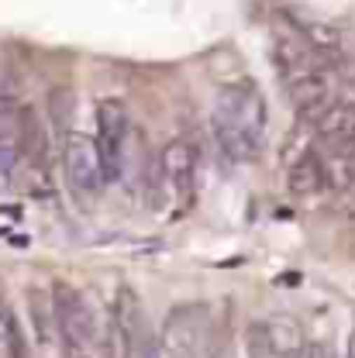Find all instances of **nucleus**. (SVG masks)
<instances>
[{
    "label": "nucleus",
    "mask_w": 355,
    "mask_h": 358,
    "mask_svg": "<svg viewBox=\"0 0 355 358\" xmlns=\"http://www.w3.org/2000/svg\"><path fill=\"white\" fill-rule=\"evenodd\" d=\"M211 124L218 134V145L235 159L249 162L259 155L266 138V100L252 83H231L218 93Z\"/></svg>",
    "instance_id": "f257e3e1"
},
{
    "label": "nucleus",
    "mask_w": 355,
    "mask_h": 358,
    "mask_svg": "<svg viewBox=\"0 0 355 358\" xmlns=\"http://www.w3.org/2000/svg\"><path fill=\"white\" fill-rule=\"evenodd\" d=\"M276 62H279L283 83H286V93H290L297 114L311 124L314 117L335 100V83H331L328 69L321 66V59L311 48H304L297 42L276 45Z\"/></svg>",
    "instance_id": "f03ea898"
},
{
    "label": "nucleus",
    "mask_w": 355,
    "mask_h": 358,
    "mask_svg": "<svg viewBox=\"0 0 355 358\" xmlns=\"http://www.w3.org/2000/svg\"><path fill=\"white\" fill-rule=\"evenodd\" d=\"M48 303H52V317H55V334H59L62 358H97L100 327H97V317H93V307L87 303V296L73 282L55 279L48 286Z\"/></svg>",
    "instance_id": "7ed1b4c3"
},
{
    "label": "nucleus",
    "mask_w": 355,
    "mask_h": 358,
    "mask_svg": "<svg viewBox=\"0 0 355 358\" xmlns=\"http://www.w3.org/2000/svg\"><path fill=\"white\" fill-rule=\"evenodd\" d=\"M104 352L107 358H159L155 352V334L138 307V296L132 289H121L118 300L107 313V334H104Z\"/></svg>",
    "instance_id": "20e7f679"
},
{
    "label": "nucleus",
    "mask_w": 355,
    "mask_h": 358,
    "mask_svg": "<svg viewBox=\"0 0 355 358\" xmlns=\"http://www.w3.org/2000/svg\"><path fill=\"white\" fill-rule=\"evenodd\" d=\"M211 310L204 303H179L166 313L159 338H155V352L159 358H207L211 345Z\"/></svg>",
    "instance_id": "39448f33"
},
{
    "label": "nucleus",
    "mask_w": 355,
    "mask_h": 358,
    "mask_svg": "<svg viewBox=\"0 0 355 358\" xmlns=\"http://www.w3.org/2000/svg\"><path fill=\"white\" fill-rule=\"evenodd\" d=\"M97 162H100V179L118 182L125 176V148H128V107L118 96H104L97 103Z\"/></svg>",
    "instance_id": "423d86ee"
},
{
    "label": "nucleus",
    "mask_w": 355,
    "mask_h": 358,
    "mask_svg": "<svg viewBox=\"0 0 355 358\" xmlns=\"http://www.w3.org/2000/svg\"><path fill=\"white\" fill-rule=\"evenodd\" d=\"M66 138V145H62V169H66V182H69V189L76 193V196H97V189H100V162H97V148H93V141H90L87 134L80 131H69L62 134Z\"/></svg>",
    "instance_id": "0eeeda50"
},
{
    "label": "nucleus",
    "mask_w": 355,
    "mask_h": 358,
    "mask_svg": "<svg viewBox=\"0 0 355 358\" xmlns=\"http://www.w3.org/2000/svg\"><path fill=\"white\" fill-rule=\"evenodd\" d=\"M249 358H304V341L297 324L269 317L249 327V341H245Z\"/></svg>",
    "instance_id": "6e6552de"
},
{
    "label": "nucleus",
    "mask_w": 355,
    "mask_h": 358,
    "mask_svg": "<svg viewBox=\"0 0 355 358\" xmlns=\"http://www.w3.org/2000/svg\"><path fill=\"white\" fill-rule=\"evenodd\" d=\"M159 169H162V182H169L179 200H186L193 193V179H197V148L186 138L166 141L159 152Z\"/></svg>",
    "instance_id": "1a4fd4ad"
},
{
    "label": "nucleus",
    "mask_w": 355,
    "mask_h": 358,
    "mask_svg": "<svg viewBox=\"0 0 355 358\" xmlns=\"http://www.w3.org/2000/svg\"><path fill=\"white\" fill-rule=\"evenodd\" d=\"M311 128L324 145H355V100L335 96L311 121Z\"/></svg>",
    "instance_id": "9d476101"
},
{
    "label": "nucleus",
    "mask_w": 355,
    "mask_h": 358,
    "mask_svg": "<svg viewBox=\"0 0 355 358\" xmlns=\"http://www.w3.org/2000/svg\"><path fill=\"white\" fill-rule=\"evenodd\" d=\"M286 189L300 200L321 196L328 189V176H324L317 148H300L297 159H286Z\"/></svg>",
    "instance_id": "9b49d317"
},
{
    "label": "nucleus",
    "mask_w": 355,
    "mask_h": 358,
    "mask_svg": "<svg viewBox=\"0 0 355 358\" xmlns=\"http://www.w3.org/2000/svg\"><path fill=\"white\" fill-rule=\"evenodd\" d=\"M0 352L7 358H32L28 341H25V334H21V327H18V320H14L4 296H0Z\"/></svg>",
    "instance_id": "f8f14e48"
},
{
    "label": "nucleus",
    "mask_w": 355,
    "mask_h": 358,
    "mask_svg": "<svg viewBox=\"0 0 355 358\" xmlns=\"http://www.w3.org/2000/svg\"><path fill=\"white\" fill-rule=\"evenodd\" d=\"M307 42H311V52L321 59H328V55H335L338 48H342V31H335V28H328V24H307Z\"/></svg>",
    "instance_id": "ddd939ff"
},
{
    "label": "nucleus",
    "mask_w": 355,
    "mask_h": 358,
    "mask_svg": "<svg viewBox=\"0 0 355 358\" xmlns=\"http://www.w3.org/2000/svg\"><path fill=\"white\" fill-rule=\"evenodd\" d=\"M349 358H355V341H352V348H349Z\"/></svg>",
    "instance_id": "4468645a"
},
{
    "label": "nucleus",
    "mask_w": 355,
    "mask_h": 358,
    "mask_svg": "<svg viewBox=\"0 0 355 358\" xmlns=\"http://www.w3.org/2000/svg\"><path fill=\"white\" fill-rule=\"evenodd\" d=\"M207 358H218V355H207Z\"/></svg>",
    "instance_id": "2eb2a0df"
}]
</instances>
